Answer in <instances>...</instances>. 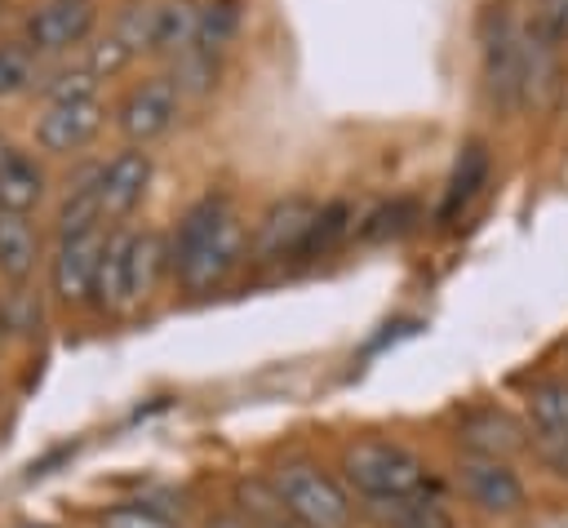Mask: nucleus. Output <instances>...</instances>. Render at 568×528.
<instances>
[{"label": "nucleus", "mask_w": 568, "mask_h": 528, "mask_svg": "<svg viewBox=\"0 0 568 528\" xmlns=\"http://www.w3.org/2000/svg\"><path fill=\"white\" fill-rule=\"evenodd\" d=\"M244 248H248L244 217L226 195L209 191L178 217V231L169 240V266L186 293H209L240 266Z\"/></svg>", "instance_id": "1"}, {"label": "nucleus", "mask_w": 568, "mask_h": 528, "mask_svg": "<svg viewBox=\"0 0 568 528\" xmlns=\"http://www.w3.org/2000/svg\"><path fill=\"white\" fill-rule=\"evenodd\" d=\"M169 262V248L155 231L129 226V231H111L106 248H102V266H98V288L93 302L106 311H133L146 302V293L155 288L160 271Z\"/></svg>", "instance_id": "2"}, {"label": "nucleus", "mask_w": 568, "mask_h": 528, "mask_svg": "<svg viewBox=\"0 0 568 528\" xmlns=\"http://www.w3.org/2000/svg\"><path fill=\"white\" fill-rule=\"evenodd\" d=\"M342 484L359 497V501H390V497H408L426 488V461L399 444V439H355L342 453Z\"/></svg>", "instance_id": "3"}, {"label": "nucleus", "mask_w": 568, "mask_h": 528, "mask_svg": "<svg viewBox=\"0 0 568 528\" xmlns=\"http://www.w3.org/2000/svg\"><path fill=\"white\" fill-rule=\"evenodd\" d=\"M266 484H271L275 501L284 506V515H293L306 528H351L355 524L351 488L333 470H324L306 457L280 461Z\"/></svg>", "instance_id": "4"}, {"label": "nucleus", "mask_w": 568, "mask_h": 528, "mask_svg": "<svg viewBox=\"0 0 568 528\" xmlns=\"http://www.w3.org/2000/svg\"><path fill=\"white\" fill-rule=\"evenodd\" d=\"M182 115V89L173 75H146L138 80L120 106H115V129L124 133L129 146H146L155 138H164Z\"/></svg>", "instance_id": "5"}, {"label": "nucleus", "mask_w": 568, "mask_h": 528, "mask_svg": "<svg viewBox=\"0 0 568 528\" xmlns=\"http://www.w3.org/2000/svg\"><path fill=\"white\" fill-rule=\"evenodd\" d=\"M453 479H457L462 497L488 519H510V515H519L528 506V484L506 457H470L466 453L457 461Z\"/></svg>", "instance_id": "6"}, {"label": "nucleus", "mask_w": 568, "mask_h": 528, "mask_svg": "<svg viewBox=\"0 0 568 528\" xmlns=\"http://www.w3.org/2000/svg\"><path fill=\"white\" fill-rule=\"evenodd\" d=\"M93 22H98L93 0H40L22 18V44L36 58H58V53L80 49Z\"/></svg>", "instance_id": "7"}, {"label": "nucleus", "mask_w": 568, "mask_h": 528, "mask_svg": "<svg viewBox=\"0 0 568 528\" xmlns=\"http://www.w3.org/2000/svg\"><path fill=\"white\" fill-rule=\"evenodd\" d=\"M102 248H106V226L53 240L49 288H53L58 302H67V306H84V302H93L98 266H102Z\"/></svg>", "instance_id": "8"}, {"label": "nucleus", "mask_w": 568, "mask_h": 528, "mask_svg": "<svg viewBox=\"0 0 568 528\" xmlns=\"http://www.w3.org/2000/svg\"><path fill=\"white\" fill-rule=\"evenodd\" d=\"M102 124H106V106L98 102V93L58 98V102H44V111L36 115L31 138H36V146L44 155H75L98 138Z\"/></svg>", "instance_id": "9"}, {"label": "nucleus", "mask_w": 568, "mask_h": 528, "mask_svg": "<svg viewBox=\"0 0 568 528\" xmlns=\"http://www.w3.org/2000/svg\"><path fill=\"white\" fill-rule=\"evenodd\" d=\"M320 204L311 195H280L262 209L257 226H253V257L257 262H288V257H302V244L311 235V222H315Z\"/></svg>", "instance_id": "10"}, {"label": "nucleus", "mask_w": 568, "mask_h": 528, "mask_svg": "<svg viewBox=\"0 0 568 528\" xmlns=\"http://www.w3.org/2000/svg\"><path fill=\"white\" fill-rule=\"evenodd\" d=\"M484 80L497 106L519 111L524 106V27L506 13L493 18L484 31Z\"/></svg>", "instance_id": "11"}, {"label": "nucleus", "mask_w": 568, "mask_h": 528, "mask_svg": "<svg viewBox=\"0 0 568 528\" xmlns=\"http://www.w3.org/2000/svg\"><path fill=\"white\" fill-rule=\"evenodd\" d=\"M93 191H98L102 222H124V217L146 200V191H151V155H146L142 146L115 151L111 160L98 164Z\"/></svg>", "instance_id": "12"}, {"label": "nucleus", "mask_w": 568, "mask_h": 528, "mask_svg": "<svg viewBox=\"0 0 568 528\" xmlns=\"http://www.w3.org/2000/svg\"><path fill=\"white\" fill-rule=\"evenodd\" d=\"M488 173H493V151H488L484 142H466V146L457 151L453 169H448V182H444V195H439L435 217H439L444 226H448V222H457V217H462V213L484 195Z\"/></svg>", "instance_id": "13"}, {"label": "nucleus", "mask_w": 568, "mask_h": 528, "mask_svg": "<svg viewBox=\"0 0 568 528\" xmlns=\"http://www.w3.org/2000/svg\"><path fill=\"white\" fill-rule=\"evenodd\" d=\"M457 439H462V448L470 457H510V453H519L528 444L524 426L506 408H470L457 422Z\"/></svg>", "instance_id": "14"}, {"label": "nucleus", "mask_w": 568, "mask_h": 528, "mask_svg": "<svg viewBox=\"0 0 568 528\" xmlns=\"http://www.w3.org/2000/svg\"><path fill=\"white\" fill-rule=\"evenodd\" d=\"M364 519L377 528H457V515L426 488L390 501H364Z\"/></svg>", "instance_id": "15"}, {"label": "nucleus", "mask_w": 568, "mask_h": 528, "mask_svg": "<svg viewBox=\"0 0 568 528\" xmlns=\"http://www.w3.org/2000/svg\"><path fill=\"white\" fill-rule=\"evenodd\" d=\"M44 195H49V173H44V164H40L36 155L9 146V155L0 160V209L31 217V209H40Z\"/></svg>", "instance_id": "16"}, {"label": "nucleus", "mask_w": 568, "mask_h": 528, "mask_svg": "<svg viewBox=\"0 0 568 528\" xmlns=\"http://www.w3.org/2000/svg\"><path fill=\"white\" fill-rule=\"evenodd\" d=\"M36 262H40L36 222L22 217V213H4L0 209V280L9 288H22L36 275Z\"/></svg>", "instance_id": "17"}, {"label": "nucleus", "mask_w": 568, "mask_h": 528, "mask_svg": "<svg viewBox=\"0 0 568 528\" xmlns=\"http://www.w3.org/2000/svg\"><path fill=\"white\" fill-rule=\"evenodd\" d=\"M240 31V0H204L200 4V18H195V40L186 53H204V58H217Z\"/></svg>", "instance_id": "18"}, {"label": "nucleus", "mask_w": 568, "mask_h": 528, "mask_svg": "<svg viewBox=\"0 0 568 528\" xmlns=\"http://www.w3.org/2000/svg\"><path fill=\"white\" fill-rule=\"evenodd\" d=\"M195 18H200L195 0H164V4H155V44H151V53L182 58L191 49V40H195Z\"/></svg>", "instance_id": "19"}, {"label": "nucleus", "mask_w": 568, "mask_h": 528, "mask_svg": "<svg viewBox=\"0 0 568 528\" xmlns=\"http://www.w3.org/2000/svg\"><path fill=\"white\" fill-rule=\"evenodd\" d=\"M528 422L541 435L568 439V382L564 377H546L528 390Z\"/></svg>", "instance_id": "20"}, {"label": "nucleus", "mask_w": 568, "mask_h": 528, "mask_svg": "<svg viewBox=\"0 0 568 528\" xmlns=\"http://www.w3.org/2000/svg\"><path fill=\"white\" fill-rule=\"evenodd\" d=\"M417 222H422V209H417V200H413V195H395V200L377 204V209L364 217V226H359V240H364V244H386V240H399V235H408Z\"/></svg>", "instance_id": "21"}, {"label": "nucleus", "mask_w": 568, "mask_h": 528, "mask_svg": "<svg viewBox=\"0 0 568 528\" xmlns=\"http://www.w3.org/2000/svg\"><path fill=\"white\" fill-rule=\"evenodd\" d=\"M346 231H351V204H346V200L320 204V213H315V222H311V235H306V244H302V262L324 257Z\"/></svg>", "instance_id": "22"}, {"label": "nucleus", "mask_w": 568, "mask_h": 528, "mask_svg": "<svg viewBox=\"0 0 568 528\" xmlns=\"http://www.w3.org/2000/svg\"><path fill=\"white\" fill-rule=\"evenodd\" d=\"M36 80V53L22 40H0V98H18Z\"/></svg>", "instance_id": "23"}, {"label": "nucleus", "mask_w": 568, "mask_h": 528, "mask_svg": "<svg viewBox=\"0 0 568 528\" xmlns=\"http://www.w3.org/2000/svg\"><path fill=\"white\" fill-rule=\"evenodd\" d=\"M111 35L129 49V58H138L142 49H151V44H155V4H151V0H142V4L120 9V18H115V31H111Z\"/></svg>", "instance_id": "24"}, {"label": "nucleus", "mask_w": 568, "mask_h": 528, "mask_svg": "<svg viewBox=\"0 0 568 528\" xmlns=\"http://www.w3.org/2000/svg\"><path fill=\"white\" fill-rule=\"evenodd\" d=\"M240 501H244L240 510L253 519V528H306L293 515H284V506L275 501L271 484H240Z\"/></svg>", "instance_id": "25"}, {"label": "nucleus", "mask_w": 568, "mask_h": 528, "mask_svg": "<svg viewBox=\"0 0 568 528\" xmlns=\"http://www.w3.org/2000/svg\"><path fill=\"white\" fill-rule=\"evenodd\" d=\"M532 35H541L546 44H568V0H532V13L524 22Z\"/></svg>", "instance_id": "26"}, {"label": "nucleus", "mask_w": 568, "mask_h": 528, "mask_svg": "<svg viewBox=\"0 0 568 528\" xmlns=\"http://www.w3.org/2000/svg\"><path fill=\"white\" fill-rule=\"evenodd\" d=\"M98 528H178L169 515H160L155 506H142V501H120V506H106L98 515Z\"/></svg>", "instance_id": "27"}, {"label": "nucleus", "mask_w": 568, "mask_h": 528, "mask_svg": "<svg viewBox=\"0 0 568 528\" xmlns=\"http://www.w3.org/2000/svg\"><path fill=\"white\" fill-rule=\"evenodd\" d=\"M528 448L537 453V461L555 475V479H568V439H559V435H541V430H532V439H528Z\"/></svg>", "instance_id": "28"}, {"label": "nucleus", "mask_w": 568, "mask_h": 528, "mask_svg": "<svg viewBox=\"0 0 568 528\" xmlns=\"http://www.w3.org/2000/svg\"><path fill=\"white\" fill-rule=\"evenodd\" d=\"M209 528H253V519H248L244 510H226V515L209 519Z\"/></svg>", "instance_id": "29"}, {"label": "nucleus", "mask_w": 568, "mask_h": 528, "mask_svg": "<svg viewBox=\"0 0 568 528\" xmlns=\"http://www.w3.org/2000/svg\"><path fill=\"white\" fill-rule=\"evenodd\" d=\"M4 155H9V142H4V138H0V160H4Z\"/></svg>", "instance_id": "30"}, {"label": "nucleus", "mask_w": 568, "mask_h": 528, "mask_svg": "<svg viewBox=\"0 0 568 528\" xmlns=\"http://www.w3.org/2000/svg\"><path fill=\"white\" fill-rule=\"evenodd\" d=\"M22 528H53V524H22Z\"/></svg>", "instance_id": "31"}, {"label": "nucleus", "mask_w": 568, "mask_h": 528, "mask_svg": "<svg viewBox=\"0 0 568 528\" xmlns=\"http://www.w3.org/2000/svg\"><path fill=\"white\" fill-rule=\"evenodd\" d=\"M0 337H4V324H0Z\"/></svg>", "instance_id": "32"}]
</instances>
